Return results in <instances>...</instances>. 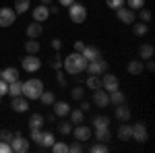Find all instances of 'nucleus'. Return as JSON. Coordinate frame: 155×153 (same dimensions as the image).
<instances>
[{"label":"nucleus","instance_id":"nucleus-14","mask_svg":"<svg viewBox=\"0 0 155 153\" xmlns=\"http://www.w3.org/2000/svg\"><path fill=\"white\" fill-rule=\"evenodd\" d=\"M93 104H95L97 108H107L110 106V97H107V91L106 89H95L93 91Z\"/></svg>","mask_w":155,"mask_h":153},{"label":"nucleus","instance_id":"nucleus-52","mask_svg":"<svg viewBox=\"0 0 155 153\" xmlns=\"http://www.w3.org/2000/svg\"><path fill=\"white\" fill-rule=\"evenodd\" d=\"M72 2H74V0H58V4H60V6H66V8L71 6Z\"/></svg>","mask_w":155,"mask_h":153},{"label":"nucleus","instance_id":"nucleus-17","mask_svg":"<svg viewBox=\"0 0 155 153\" xmlns=\"http://www.w3.org/2000/svg\"><path fill=\"white\" fill-rule=\"evenodd\" d=\"M52 110H54V116L56 118H64V116H68L71 106H68L66 101H54V104H52Z\"/></svg>","mask_w":155,"mask_h":153},{"label":"nucleus","instance_id":"nucleus-28","mask_svg":"<svg viewBox=\"0 0 155 153\" xmlns=\"http://www.w3.org/2000/svg\"><path fill=\"white\" fill-rule=\"evenodd\" d=\"M153 52H155V48L151 46V44H143V46L139 48V56H141V60L153 58Z\"/></svg>","mask_w":155,"mask_h":153},{"label":"nucleus","instance_id":"nucleus-37","mask_svg":"<svg viewBox=\"0 0 155 153\" xmlns=\"http://www.w3.org/2000/svg\"><path fill=\"white\" fill-rule=\"evenodd\" d=\"M50 149H52L54 153H68V145H66V143H62V141H60V143L54 141V145H52Z\"/></svg>","mask_w":155,"mask_h":153},{"label":"nucleus","instance_id":"nucleus-39","mask_svg":"<svg viewBox=\"0 0 155 153\" xmlns=\"http://www.w3.org/2000/svg\"><path fill=\"white\" fill-rule=\"evenodd\" d=\"M124 2H126V6L132 8V11H139V8L145 6V0H124Z\"/></svg>","mask_w":155,"mask_h":153},{"label":"nucleus","instance_id":"nucleus-27","mask_svg":"<svg viewBox=\"0 0 155 153\" xmlns=\"http://www.w3.org/2000/svg\"><path fill=\"white\" fill-rule=\"evenodd\" d=\"M68 116H71V122H72V124H81V122H85V112L81 110V108H77V110H72V108H71Z\"/></svg>","mask_w":155,"mask_h":153},{"label":"nucleus","instance_id":"nucleus-55","mask_svg":"<svg viewBox=\"0 0 155 153\" xmlns=\"http://www.w3.org/2000/svg\"><path fill=\"white\" fill-rule=\"evenodd\" d=\"M0 99H2V97H0Z\"/></svg>","mask_w":155,"mask_h":153},{"label":"nucleus","instance_id":"nucleus-50","mask_svg":"<svg viewBox=\"0 0 155 153\" xmlns=\"http://www.w3.org/2000/svg\"><path fill=\"white\" fill-rule=\"evenodd\" d=\"M85 46H87V44H83V42H79V39H77V42H74V52H83Z\"/></svg>","mask_w":155,"mask_h":153},{"label":"nucleus","instance_id":"nucleus-19","mask_svg":"<svg viewBox=\"0 0 155 153\" xmlns=\"http://www.w3.org/2000/svg\"><path fill=\"white\" fill-rule=\"evenodd\" d=\"M126 71L130 72V75H143V72H145L143 60H130V62L126 64Z\"/></svg>","mask_w":155,"mask_h":153},{"label":"nucleus","instance_id":"nucleus-41","mask_svg":"<svg viewBox=\"0 0 155 153\" xmlns=\"http://www.w3.org/2000/svg\"><path fill=\"white\" fill-rule=\"evenodd\" d=\"M58 128H60V132H62V135H71V130H72V122H60Z\"/></svg>","mask_w":155,"mask_h":153},{"label":"nucleus","instance_id":"nucleus-15","mask_svg":"<svg viewBox=\"0 0 155 153\" xmlns=\"http://www.w3.org/2000/svg\"><path fill=\"white\" fill-rule=\"evenodd\" d=\"M114 116H116V120H118V122H128V120H130V108L126 106V101L116 106V112H114Z\"/></svg>","mask_w":155,"mask_h":153},{"label":"nucleus","instance_id":"nucleus-25","mask_svg":"<svg viewBox=\"0 0 155 153\" xmlns=\"http://www.w3.org/2000/svg\"><path fill=\"white\" fill-rule=\"evenodd\" d=\"M6 95H11V97H17V95H23V83L19 81H12V83H8V93Z\"/></svg>","mask_w":155,"mask_h":153},{"label":"nucleus","instance_id":"nucleus-21","mask_svg":"<svg viewBox=\"0 0 155 153\" xmlns=\"http://www.w3.org/2000/svg\"><path fill=\"white\" fill-rule=\"evenodd\" d=\"M81 54H83L85 58H87V62H89V60H95V58H99V56H101L99 48H95V46H85Z\"/></svg>","mask_w":155,"mask_h":153},{"label":"nucleus","instance_id":"nucleus-22","mask_svg":"<svg viewBox=\"0 0 155 153\" xmlns=\"http://www.w3.org/2000/svg\"><path fill=\"white\" fill-rule=\"evenodd\" d=\"M29 6H31V0H15L12 11L17 12V15H25V12L29 11Z\"/></svg>","mask_w":155,"mask_h":153},{"label":"nucleus","instance_id":"nucleus-40","mask_svg":"<svg viewBox=\"0 0 155 153\" xmlns=\"http://www.w3.org/2000/svg\"><path fill=\"white\" fill-rule=\"evenodd\" d=\"M107 8H112V11H118L120 6H124V0H106Z\"/></svg>","mask_w":155,"mask_h":153},{"label":"nucleus","instance_id":"nucleus-31","mask_svg":"<svg viewBox=\"0 0 155 153\" xmlns=\"http://www.w3.org/2000/svg\"><path fill=\"white\" fill-rule=\"evenodd\" d=\"M85 85H87V89L95 91V89L101 87V79H99L97 75H89V77H87V81H85Z\"/></svg>","mask_w":155,"mask_h":153},{"label":"nucleus","instance_id":"nucleus-32","mask_svg":"<svg viewBox=\"0 0 155 153\" xmlns=\"http://www.w3.org/2000/svg\"><path fill=\"white\" fill-rule=\"evenodd\" d=\"M54 141H56V139H54V135L46 130V132H41V141H39V147H44V149H50V147L54 145Z\"/></svg>","mask_w":155,"mask_h":153},{"label":"nucleus","instance_id":"nucleus-35","mask_svg":"<svg viewBox=\"0 0 155 153\" xmlns=\"http://www.w3.org/2000/svg\"><path fill=\"white\" fill-rule=\"evenodd\" d=\"M71 97L72 99H77V101H81L85 97V87H81V85H74L71 89Z\"/></svg>","mask_w":155,"mask_h":153},{"label":"nucleus","instance_id":"nucleus-24","mask_svg":"<svg viewBox=\"0 0 155 153\" xmlns=\"http://www.w3.org/2000/svg\"><path fill=\"white\" fill-rule=\"evenodd\" d=\"M107 97H110V104H112V106H118V104H124V101H126V95L122 93L120 89L110 91V93H107Z\"/></svg>","mask_w":155,"mask_h":153},{"label":"nucleus","instance_id":"nucleus-51","mask_svg":"<svg viewBox=\"0 0 155 153\" xmlns=\"http://www.w3.org/2000/svg\"><path fill=\"white\" fill-rule=\"evenodd\" d=\"M81 110H83V112H89V110H91V104H89V101H83V99H81Z\"/></svg>","mask_w":155,"mask_h":153},{"label":"nucleus","instance_id":"nucleus-34","mask_svg":"<svg viewBox=\"0 0 155 153\" xmlns=\"http://www.w3.org/2000/svg\"><path fill=\"white\" fill-rule=\"evenodd\" d=\"M39 101H41L44 106H52V104L56 101V95L52 93V91H41V95H39Z\"/></svg>","mask_w":155,"mask_h":153},{"label":"nucleus","instance_id":"nucleus-8","mask_svg":"<svg viewBox=\"0 0 155 153\" xmlns=\"http://www.w3.org/2000/svg\"><path fill=\"white\" fill-rule=\"evenodd\" d=\"M99 79H101V89H106L107 93L120 89V81H118V77H116V75H112V72H104Z\"/></svg>","mask_w":155,"mask_h":153},{"label":"nucleus","instance_id":"nucleus-7","mask_svg":"<svg viewBox=\"0 0 155 153\" xmlns=\"http://www.w3.org/2000/svg\"><path fill=\"white\" fill-rule=\"evenodd\" d=\"M130 139H134L137 143H147L149 132H147L145 122H137V124H132V126H130Z\"/></svg>","mask_w":155,"mask_h":153},{"label":"nucleus","instance_id":"nucleus-46","mask_svg":"<svg viewBox=\"0 0 155 153\" xmlns=\"http://www.w3.org/2000/svg\"><path fill=\"white\" fill-rule=\"evenodd\" d=\"M56 81H58L60 85H66V77H64V72L60 71V68L56 71Z\"/></svg>","mask_w":155,"mask_h":153},{"label":"nucleus","instance_id":"nucleus-16","mask_svg":"<svg viewBox=\"0 0 155 153\" xmlns=\"http://www.w3.org/2000/svg\"><path fill=\"white\" fill-rule=\"evenodd\" d=\"M25 33H27V37H33V39H37V37L44 33V25L37 23V21H33V23H29L27 27H25Z\"/></svg>","mask_w":155,"mask_h":153},{"label":"nucleus","instance_id":"nucleus-48","mask_svg":"<svg viewBox=\"0 0 155 153\" xmlns=\"http://www.w3.org/2000/svg\"><path fill=\"white\" fill-rule=\"evenodd\" d=\"M52 48L58 52V50H62V39H52Z\"/></svg>","mask_w":155,"mask_h":153},{"label":"nucleus","instance_id":"nucleus-12","mask_svg":"<svg viewBox=\"0 0 155 153\" xmlns=\"http://www.w3.org/2000/svg\"><path fill=\"white\" fill-rule=\"evenodd\" d=\"M11 108H12V112L23 114V112L29 110V99H27L25 95H17V97H12V99H11Z\"/></svg>","mask_w":155,"mask_h":153},{"label":"nucleus","instance_id":"nucleus-9","mask_svg":"<svg viewBox=\"0 0 155 153\" xmlns=\"http://www.w3.org/2000/svg\"><path fill=\"white\" fill-rule=\"evenodd\" d=\"M17 21V12L12 11V6H2L0 8V27L6 29Z\"/></svg>","mask_w":155,"mask_h":153},{"label":"nucleus","instance_id":"nucleus-5","mask_svg":"<svg viewBox=\"0 0 155 153\" xmlns=\"http://www.w3.org/2000/svg\"><path fill=\"white\" fill-rule=\"evenodd\" d=\"M85 72H89V75H104V72H107V62L101 56L99 58H95V60H89L87 62V68H85Z\"/></svg>","mask_w":155,"mask_h":153},{"label":"nucleus","instance_id":"nucleus-23","mask_svg":"<svg viewBox=\"0 0 155 153\" xmlns=\"http://www.w3.org/2000/svg\"><path fill=\"white\" fill-rule=\"evenodd\" d=\"M41 50V44L37 42V39H33V37H27V42H25V52L27 54H37Z\"/></svg>","mask_w":155,"mask_h":153},{"label":"nucleus","instance_id":"nucleus-1","mask_svg":"<svg viewBox=\"0 0 155 153\" xmlns=\"http://www.w3.org/2000/svg\"><path fill=\"white\" fill-rule=\"evenodd\" d=\"M62 68L68 72V75H79V72H85L87 68V58H85L81 52H72L66 58L62 60Z\"/></svg>","mask_w":155,"mask_h":153},{"label":"nucleus","instance_id":"nucleus-45","mask_svg":"<svg viewBox=\"0 0 155 153\" xmlns=\"http://www.w3.org/2000/svg\"><path fill=\"white\" fill-rule=\"evenodd\" d=\"M6 93H8V83L0 79V97H4Z\"/></svg>","mask_w":155,"mask_h":153},{"label":"nucleus","instance_id":"nucleus-36","mask_svg":"<svg viewBox=\"0 0 155 153\" xmlns=\"http://www.w3.org/2000/svg\"><path fill=\"white\" fill-rule=\"evenodd\" d=\"M89 151L91 153H107L110 151V147H107V143H93V145H91V147H89Z\"/></svg>","mask_w":155,"mask_h":153},{"label":"nucleus","instance_id":"nucleus-20","mask_svg":"<svg viewBox=\"0 0 155 153\" xmlns=\"http://www.w3.org/2000/svg\"><path fill=\"white\" fill-rule=\"evenodd\" d=\"M116 137H118L120 141H130V124L128 122H120Z\"/></svg>","mask_w":155,"mask_h":153},{"label":"nucleus","instance_id":"nucleus-30","mask_svg":"<svg viewBox=\"0 0 155 153\" xmlns=\"http://www.w3.org/2000/svg\"><path fill=\"white\" fill-rule=\"evenodd\" d=\"M97 128H110V118L107 116H95L93 118V130H97Z\"/></svg>","mask_w":155,"mask_h":153},{"label":"nucleus","instance_id":"nucleus-6","mask_svg":"<svg viewBox=\"0 0 155 153\" xmlns=\"http://www.w3.org/2000/svg\"><path fill=\"white\" fill-rule=\"evenodd\" d=\"M21 68L25 72H37L41 68V60L37 58V54H29V56H25L21 60Z\"/></svg>","mask_w":155,"mask_h":153},{"label":"nucleus","instance_id":"nucleus-3","mask_svg":"<svg viewBox=\"0 0 155 153\" xmlns=\"http://www.w3.org/2000/svg\"><path fill=\"white\" fill-rule=\"evenodd\" d=\"M68 19H71L72 23H77V25H81L87 21V8H85L81 2H72L71 6H68Z\"/></svg>","mask_w":155,"mask_h":153},{"label":"nucleus","instance_id":"nucleus-10","mask_svg":"<svg viewBox=\"0 0 155 153\" xmlns=\"http://www.w3.org/2000/svg\"><path fill=\"white\" fill-rule=\"evenodd\" d=\"M71 132L74 135V139H77V141H81V143L89 141V139L93 137V132H91V128H89L87 124H83V122H81V124H74Z\"/></svg>","mask_w":155,"mask_h":153},{"label":"nucleus","instance_id":"nucleus-2","mask_svg":"<svg viewBox=\"0 0 155 153\" xmlns=\"http://www.w3.org/2000/svg\"><path fill=\"white\" fill-rule=\"evenodd\" d=\"M44 91V81L41 79H27L23 83V95L31 101V99H39V95Z\"/></svg>","mask_w":155,"mask_h":153},{"label":"nucleus","instance_id":"nucleus-29","mask_svg":"<svg viewBox=\"0 0 155 153\" xmlns=\"http://www.w3.org/2000/svg\"><path fill=\"white\" fill-rule=\"evenodd\" d=\"M27 124H29V130L31 128H44V116L41 114H31Z\"/></svg>","mask_w":155,"mask_h":153},{"label":"nucleus","instance_id":"nucleus-26","mask_svg":"<svg viewBox=\"0 0 155 153\" xmlns=\"http://www.w3.org/2000/svg\"><path fill=\"white\" fill-rule=\"evenodd\" d=\"M132 33L137 37H143V35H147L149 33V23H132Z\"/></svg>","mask_w":155,"mask_h":153},{"label":"nucleus","instance_id":"nucleus-47","mask_svg":"<svg viewBox=\"0 0 155 153\" xmlns=\"http://www.w3.org/2000/svg\"><path fill=\"white\" fill-rule=\"evenodd\" d=\"M0 153H11V143L0 141Z\"/></svg>","mask_w":155,"mask_h":153},{"label":"nucleus","instance_id":"nucleus-42","mask_svg":"<svg viewBox=\"0 0 155 153\" xmlns=\"http://www.w3.org/2000/svg\"><path fill=\"white\" fill-rule=\"evenodd\" d=\"M81 151H83V145H81V141L74 139V143L68 145V153H81Z\"/></svg>","mask_w":155,"mask_h":153},{"label":"nucleus","instance_id":"nucleus-11","mask_svg":"<svg viewBox=\"0 0 155 153\" xmlns=\"http://www.w3.org/2000/svg\"><path fill=\"white\" fill-rule=\"evenodd\" d=\"M116 17H118L120 23H126V25H132V23H134V19H137L134 11L128 8V6H120L118 11H116Z\"/></svg>","mask_w":155,"mask_h":153},{"label":"nucleus","instance_id":"nucleus-4","mask_svg":"<svg viewBox=\"0 0 155 153\" xmlns=\"http://www.w3.org/2000/svg\"><path fill=\"white\" fill-rule=\"evenodd\" d=\"M11 151L15 153H25V151H29V139H25L23 137V132H15L12 135V139H11Z\"/></svg>","mask_w":155,"mask_h":153},{"label":"nucleus","instance_id":"nucleus-54","mask_svg":"<svg viewBox=\"0 0 155 153\" xmlns=\"http://www.w3.org/2000/svg\"><path fill=\"white\" fill-rule=\"evenodd\" d=\"M39 2H41V4H48V6L52 4V0H39Z\"/></svg>","mask_w":155,"mask_h":153},{"label":"nucleus","instance_id":"nucleus-18","mask_svg":"<svg viewBox=\"0 0 155 153\" xmlns=\"http://www.w3.org/2000/svg\"><path fill=\"white\" fill-rule=\"evenodd\" d=\"M0 79H2V81H6V83L17 81V79H19V71H17L15 66H8V68H2V71H0Z\"/></svg>","mask_w":155,"mask_h":153},{"label":"nucleus","instance_id":"nucleus-44","mask_svg":"<svg viewBox=\"0 0 155 153\" xmlns=\"http://www.w3.org/2000/svg\"><path fill=\"white\" fill-rule=\"evenodd\" d=\"M50 64H52V68H54V71L62 68V60H60V56H58V54H56V56L52 58V62H50Z\"/></svg>","mask_w":155,"mask_h":153},{"label":"nucleus","instance_id":"nucleus-13","mask_svg":"<svg viewBox=\"0 0 155 153\" xmlns=\"http://www.w3.org/2000/svg\"><path fill=\"white\" fill-rule=\"evenodd\" d=\"M31 15H33V21H37V23H46L48 17H50L48 4H39V6H35V8L31 11Z\"/></svg>","mask_w":155,"mask_h":153},{"label":"nucleus","instance_id":"nucleus-43","mask_svg":"<svg viewBox=\"0 0 155 153\" xmlns=\"http://www.w3.org/2000/svg\"><path fill=\"white\" fill-rule=\"evenodd\" d=\"M12 135H15V132H11L8 128H2V130H0V141H6V143H11Z\"/></svg>","mask_w":155,"mask_h":153},{"label":"nucleus","instance_id":"nucleus-33","mask_svg":"<svg viewBox=\"0 0 155 153\" xmlns=\"http://www.w3.org/2000/svg\"><path fill=\"white\" fill-rule=\"evenodd\" d=\"M95 139L99 143H110L112 135H110V128H97L95 130Z\"/></svg>","mask_w":155,"mask_h":153},{"label":"nucleus","instance_id":"nucleus-49","mask_svg":"<svg viewBox=\"0 0 155 153\" xmlns=\"http://www.w3.org/2000/svg\"><path fill=\"white\" fill-rule=\"evenodd\" d=\"M145 71H149V72H151V71H155V62H153L151 58L147 60V64H145Z\"/></svg>","mask_w":155,"mask_h":153},{"label":"nucleus","instance_id":"nucleus-53","mask_svg":"<svg viewBox=\"0 0 155 153\" xmlns=\"http://www.w3.org/2000/svg\"><path fill=\"white\" fill-rule=\"evenodd\" d=\"M48 8H50V15H56V12H58V11H60L58 6H48Z\"/></svg>","mask_w":155,"mask_h":153},{"label":"nucleus","instance_id":"nucleus-38","mask_svg":"<svg viewBox=\"0 0 155 153\" xmlns=\"http://www.w3.org/2000/svg\"><path fill=\"white\" fill-rule=\"evenodd\" d=\"M151 17H153V15H151V11H149V8H139V19H141V21H143V23H149V21H151Z\"/></svg>","mask_w":155,"mask_h":153}]
</instances>
